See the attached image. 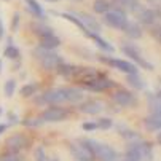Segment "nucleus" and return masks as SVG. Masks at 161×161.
<instances>
[{"label":"nucleus","mask_w":161,"mask_h":161,"mask_svg":"<svg viewBox=\"0 0 161 161\" xmlns=\"http://www.w3.org/2000/svg\"><path fill=\"white\" fill-rule=\"evenodd\" d=\"M148 3L153 5L155 8H159V0H148Z\"/></svg>","instance_id":"41"},{"label":"nucleus","mask_w":161,"mask_h":161,"mask_svg":"<svg viewBox=\"0 0 161 161\" xmlns=\"http://www.w3.org/2000/svg\"><path fill=\"white\" fill-rule=\"evenodd\" d=\"M3 56H5L7 59H19L21 51H19V48H16L14 45L11 43V45H8V47L3 50Z\"/></svg>","instance_id":"29"},{"label":"nucleus","mask_w":161,"mask_h":161,"mask_svg":"<svg viewBox=\"0 0 161 161\" xmlns=\"http://www.w3.org/2000/svg\"><path fill=\"white\" fill-rule=\"evenodd\" d=\"M2 112H3V110H2V107H0V115H2Z\"/></svg>","instance_id":"47"},{"label":"nucleus","mask_w":161,"mask_h":161,"mask_svg":"<svg viewBox=\"0 0 161 161\" xmlns=\"http://www.w3.org/2000/svg\"><path fill=\"white\" fill-rule=\"evenodd\" d=\"M148 105H150V110L152 113H159V94H148Z\"/></svg>","instance_id":"30"},{"label":"nucleus","mask_w":161,"mask_h":161,"mask_svg":"<svg viewBox=\"0 0 161 161\" xmlns=\"http://www.w3.org/2000/svg\"><path fill=\"white\" fill-rule=\"evenodd\" d=\"M31 144V139L24 134H13L5 141V148L10 153H21L24 148H27Z\"/></svg>","instance_id":"6"},{"label":"nucleus","mask_w":161,"mask_h":161,"mask_svg":"<svg viewBox=\"0 0 161 161\" xmlns=\"http://www.w3.org/2000/svg\"><path fill=\"white\" fill-rule=\"evenodd\" d=\"M81 128L85 131H94V129H97V123L96 121H86V123L81 125Z\"/></svg>","instance_id":"37"},{"label":"nucleus","mask_w":161,"mask_h":161,"mask_svg":"<svg viewBox=\"0 0 161 161\" xmlns=\"http://www.w3.org/2000/svg\"><path fill=\"white\" fill-rule=\"evenodd\" d=\"M70 155H72L77 161H93V159H94L93 152H91V148L85 144V141L72 142V144H70Z\"/></svg>","instance_id":"9"},{"label":"nucleus","mask_w":161,"mask_h":161,"mask_svg":"<svg viewBox=\"0 0 161 161\" xmlns=\"http://www.w3.org/2000/svg\"><path fill=\"white\" fill-rule=\"evenodd\" d=\"M110 8H112V3L108 2V0H94V2H93V10L97 14H104Z\"/></svg>","instance_id":"25"},{"label":"nucleus","mask_w":161,"mask_h":161,"mask_svg":"<svg viewBox=\"0 0 161 161\" xmlns=\"http://www.w3.org/2000/svg\"><path fill=\"white\" fill-rule=\"evenodd\" d=\"M123 32H125V35H126L128 38H131V40H139V38L142 37V34H144V31H142V27H141L139 22L129 21V19H128V22H126V26L123 27Z\"/></svg>","instance_id":"15"},{"label":"nucleus","mask_w":161,"mask_h":161,"mask_svg":"<svg viewBox=\"0 0 161 161\" xmlns=\"http://www.w3.org/2000/svg\"><path fill=\"white\" fill-rule=\"evenodd\" d=\"M38 89H40V85L38 83H27V85H24V86L19 89V94L22 97H31V96L37 94Z\"/></svg>","instance_id":"24"},{"label":"nucleus","mask_w":161,"mask_h":161,"mask_svg":"<svg viewBox=\"0 0 161 161\" xmlns=\"http://www.w3.org/2000/svg\"><path fill=\"white\" fill-rule=\"evenodd\" d=\"M5 129H7V125H0V134L5 132Z\"/></svg>","instance_id":"42"},{"label":"nucleus","mask_w":161,"mask_h":161,"mask_svg":"<svg viewBox=\"0 0 161 161\" xmlns=\"http://www.w3.org/2000/svg\"><path fill=\"white\" fill-rule=\"evenodd\" d=\"M51 161H61V159H59V158H53Z\"/></svg>","instance_id":"46"},{"label":"nucleus","mask_w":161,"mask_h":161,"mask_svg":"<svg viewBox=\"0 0 161 161\" xmlns=\"http://www.w3.org/2000/svg\"><path fill=\"white\" fill-rule=\"evenodd\" d=\"M85 144L91 148L94 158H99L101 161H118V153L110 145L102 144L96 139H85Z\"/></svg>","instance_id":"2"},{"label":"nucleus","mask_w":161,"mask_h":161,"mask_svg":"<svg viewBox=\"0 0 161 161\" xmlns=\"http://www.w3.org/2000/svg\"><path fill=\"white\" fill-rule=\"evenodd\" d=\"M45 2H48V3H56L58 0H45Z\"/></svg>","instance_id":"43"},{"label":"nucleus","mask_w":161,"mask_h":161,"mask_svg":"<svg viewBox=\"0 0 161 161\" xmlns=\"http://www.w3.org/2000/svg\"><path fill=\"white\" fill-rule=\"evenodd\" d=\"M126 81L132 86V88H136V89H145V81L137 75V74H129V75H126Z\"/></svg>","instance_id":"26"},{"label":"nucleus","mask_w":161,"mask_h":161,"mask_svg":"<svg viewBox=\"0 0 161 161\" xmlns=\"http://www.w3.org/2000/svg\"><path fill=\"white\" fill-rule=\"evenodd\" d=\"M14 89H16V80L10 78L5 81V86H3V91H5V96L7 97H11L14 94Z\"/></svg>","instance_id":"31"},{"label":"nucleus","mask_w":161,"mask_h":161,"mask_svg":"<svg viewBox=\"0 0 161 161\" xmlns=\"http://www.w3.org/2000/svg\"><path fill=\"white\" fill-rule=\"evenodd\" d=\"M19 22H21V14L14 13L13 19H11V32H18L19 31Z\"/></svg>","instance_id":"35"},{"label":"nucleus","mask_w":161,"mask_h":161,"mask_svg":"<svg viewBox=\"0 0 161 161\" xmlns=\"http://www.w3.org/2000/svg\"><path fill=\"white\" fill-rule=\"evenodd\" d=\"M112 99L120 107H136L137 105V96L134 93H131V91H126V89H118L112 96Z\"/></svg>","instance_id":"12"},{"label":"nucleus","mask_w":161,"mask_h":161,"mask_svg":"<svg viewBox=\"0 0 161 161\" xmlns=\"http://www.w3.org/2000/svg\"><path fill=\"white\" fill-rule=\"evenodd\" d=\"M31 27H32V32H34L38 38H43V37H48V35H53V34H54V31H53L50 26L43 24V22H34Z\"/></svg>","instance_id":"21"},{"label":"nucleus","mask_w":161,"mask_h":161,"mask_svg":"<svg viewBox=\"0 0 161 161\" xmlns=\"http://www.w3.org/2000/svg\"><path fill=\"white\" fill-rule=\"evenodd\" d=\"M137 147H139V150H141L142 161H153V147L148 142L139 139L137 141Z\"/></svg>","instance_id":"22"},{"label":"nucleus","mask_w":161,"mask_h":161,"mask_svg":"<svg viewBox=\"0 0 161 161\" xmlns=\"http://www.w3.org/2000/svg\"><path fill=\"white\" fill-rule=\"evenodd\" d=\"M34 158H35V161H47V152H45V148L37 147L34 152Z\"/></svg>","instance_id":"33"},{"label":"nucleus","mask_w":161,"mask_h":161,"mask_svg":"<svg viewBox=\"0 0 161 161\" xmlns=\"http://www.w3.org/2000/svg\"><path fill=\"white\" fill-rule=\"evenodd\" d=\"M2 69H3V64H2V61H0V72H2Z\"/></svg>","instance_id":"45"},{"label":"nucleus","mask_w":161,"mask_h":161,"mask_svg":"<svg viewBox=\"0 0 161 161\" xmlns=\"http://www.w3.org/2000/svg\"><path fill=\"white\" fill-rule=\"evenodd\" d=\"M0 161H22V156L19 153H2L0 155Z\"/></svg>","instance_id":"32"},{"label":"nucleus","mask_w":161,"mask_h":161,"mask_svg":"<svg viewBox=\"0 0 161 161\" xmlns=\"http://www.w3.org/2000/svg\"><path fill=\"white\" fill-rule=\"evenodd\" d=\"M58 14H59L62 19H65V21H69V22H72L74 26H77V27H78V29H80L83 34H86V29H85V26H83L81 22L78 21V18H75L72 13H58Z\"/></svg>","instance_id":"28"},{"label":"nucleus","mask_w":161,"mask_h":161,"mask_svg":"<svg viewBox=\"0 0 161 161\" xmlns=\"http://www.w3.org/2000/svg\"><path fill=\"white\" fill-rule=\"evenodd\" d=\"M26 126H42L43 125V120L38 117V118H31V120H26V121H22Z\"/></svg>","instance_id":"36"},{"label":"nucleus","mask_w":161,"mask_h":161,"mask_svg":"<svg viewBox=\"0 0 161 161\" xmlns=\"http://www.w3.org/2000/svg\"><path fill=\"white\" fill-rule=\"evenodd\" d=\"M88 38H91V40H93L96 45H97V47L101 48V50H104V53H113L115 51V48H113V45H110L105 38H102L99 34H91V32H86L85 34Z\"/></svg>","instance_id":"18"},{"label":"nucleus","mask_w":161,"mask_h":161,"mask_svg":"<svg viewBox=\"0 0 161 161\" xmlns=\"http://www.w3.org/2000/svg\"><path fill=\"white\" fill-rule=\"evenodd\" d=\"M83 101V91L78 88H70V86H62V88H54L48 89L43 94H40L35 99V104L38 105H58V104H78Z\"/></svg>","instance_id":"1"},{"label":"nucleus","mask_w":161,"mask_h":161,"mask_svg":"<svg viewBox=\"0 0 161 161\" xmlns=\"http://www.w3.org/2000/svg\"><path fill=\"white\" fill-rule=\"evenodd\" d=\"M99 61L110 65V67L118 69V70L125 72L126 75L137 74V65L134 62H129V61H125V59H117V58H105V56H99Z\"/></svg>","instance_id":"7"},{"label":"nucleus","mask_w":161,"mask_h":161,"mask_svg":"<svg viewBox=\"0 0 161 161\" xmlns=\"http://www.w3.org/2000/svg\"><path fill=\"white\" fill-rule=\"evenodd\" d=\"M112 86H113V81H112V80H108V78H105V75H104V77H101V78H97V80H94V81L85 83V88H86V89H89V91H94V93L107 91V89H110Z\"/></svg>","instance_id":"14"},{"label":"nucleus","mask_w":161,"mask_h":161,"mask_svg":"<svg viewBox=\"0 0 161 161\" xmlns=\"http://www.w3.org/2000/svg\"><path fill=\"white\" fill-rule=\"evenodd\" d=\"M144 123H145V128L150 132H158L161 129V115L159 113H150L144 120Z\"/></svg>","instance_id":"20"},{"label":"nucleus","mask_w":161,"mask_h":161,"mask_svg":"<svg viewBox=\"0 0 161 161\" xmlns=\"http://www.w3.org/2000/svg\"><path fill=\"white\" fill-rule=\"evenodd\" d=\"M96 123H97V128L99 129H110L113 126V121L110 118H99Z\"/></svg>","instance_id":"34"},{"label":"nucleus","mask_w":161,"mask_h":161,"mask_svg":"<svg viewBox=\"0 0 161 161\" xmlns=\"http://www.w3.org/2000/svg\"><path fill=\"white\" fill-rule=\"evenodd\" d=\"M69 2H74V3H78V2H83V0H69Z\"/></svg>","instance_id":"44"},{"label":"nucleus","mask_w":161,"mask_h":161,"mask_svg":"<svg viewBox=\"0 0 161 161\" xmlns=\"http://www.w3.org/2000/svg\"><path fill=\"white\" fill-rule=\"evenodd\" d=\"M34 56L38 59L40 65L45 69V70H58V67L64 62L62 58L54 53V51H50V50H43V48H37L34 50Z\"/></svg>","instance_id":"3"},{"label":"nucleus","mask_w":161,"mask_h":161,"mask_svg":"<svg viewBox=\"0 0 161 161\" xmlns=\"http://www.w3.org/2000/svg\"><path fill=\"white\" fill-rule=\"evenodd\" d=\"M137 141L129 142V145H128V148L125 152V161H142L141 150H139V147H137Z\"/></svg>","instance_id":"19"},{"label":"nucleus","mask_w":161,"mask_h":161,"mask_svg":"<svg viewBox=\"0 0 161 161\" xmlns=\"http://www.w3.org/2000/svg\"><path fill=\"white\" fill-rule=\"evenodd\" d=\"M5 37V27H3V22H2V19H0V40H2Z\"/></svg>","instance_id":"40"},{"label":"nucleus","mask_w":161,"mask_h":161,"mask_svg":"<svg viewBox=\"0 0 161 161\" xmlns=\"http://www.w3.org/2000/svg\"><path fill=\"white\" fill-rule=\"evenodd\" d=\"M102 108H104V104L97 99H88L78 105V110L86 115H97L102 112Z\"/></svg>","instance_id":"13"},{"label":"nucleus","mask_w":161,"mask_h":161,"mask_svg":"<svg viewBox=\"0 0 161 161\" xmlns=\"http://www.w3.org/2000/svg\"><path fill=\"white\" fill-rule=\"evenodd\" d=\"M136 13L142 26H153L159 22V8H139Z\"/></svg>","instance_id":"11"},{"label":"nucleus","mask_w":161,"mask_h":161,"mask_svg":"<svg viewBox=\"0 0 161 161\" xmlns=\"http://www.w3.org/2000/svg\"><path fill=\"white\" fill-rule=\"evenodd\" d=\"M75 18H78V21L81 22V24L85 26L86 32H91V34H101L102 31V24L94 18V16H91L89 13H85V11H75L72 13Z\"/></svg>","instance_id":"8"},{"label":"nucleus","mask_w":161,"mask_h":161,"mask_svg":"<svg viewBox=\"0 0 161 161\" xmlns=\"http://www.w3.org/2000/svg\"><path fill=\"white\" fill-rule=\"evenodd\" d=\"M8 118H10V125H16V123H18V115H16V113L10 112V113H8Z\"/></svg>","instance_id":"39"},{"label":"nucleus","mask_w":161,"mask_h":161,"mask_svg":"<svg viewBox=\"0 0 161 161\" xmlns=\"http://www.w3.org/2000/svg\"><path fill=\"white\" fill-rule=\"evenodd\" d=\"M121 51H123L126 56H129V59H132L136 65H141L142 69H145V70H148V72H152L153 69H155L153 64L148 62V61L142 56V53L139 51V48H137L136 45L126 43V45H123V47H121Z\"/></svg>","instance_id":"5"},{"label":"nucleus","mask_w":161,"mask_h":161,"mask_svg":"<svg viewBox=\"0 0 161 161\" xmlns=\"http://www.w3.org/2000/svg\"><path fill=\"white\" fill-rule=\"evenodd\" d=\"M77 65H72V64H61L59 67H58V74L61 75V77H64V78H67V80H74V77H75V74H77Z\"/></svg>","instance_id":"23"},{"label":"nucleus","mask_w":161,"mask_h":161,"mask_svg":"<svg viewBox=\"0 0 161 161\" xmlns=\"http://www.w3.org/2000/svg\"><path fill=\"white\" fill-rule=\"evenodd\" d=\"M67 117H69V112L65 108L53 105L45 110L40 118L43 120V123H58V121H64Z\"/></svg>","instance_id":"10"},{"label":"nucleus","mask_w":161,"mask_h":161,"mask_svg":"<svg viewBox=\"0 0 161 161\" xmlns=\"http://www.w3.org/2000/svg\"><path fill=\"white\" fill-rule=\"evenodd\" d=\"M102 22L112 29L123 31V27L128 22V14H126V11H123L120 8H110L107 13L102 14Z\"/></svg>","instance_id":"4"},{"label":"nucleus","mask_w":161,"mask_h":161,"mask_svg":"<svg viewBox=\"0 0 161 161\" xmlns=\"http://www.w3.org/2000/svg\"><path fill=\"white\" fill-rule=\"evenodd\" d=\"M159 29H161V27H159V22H156L155 27L152 29V35L156 38V42H158V43H159V40H161V37H159Z\"/></svg>","instance_id":"38"},{"label":"nucleus","mask_w":161,"mask_h":161,"mask_svg":"<svg viewBox=\"0 0 161 161\" xmlns=\"http://www.w3.org/2000/svg\"><path fill=\"white\" fill-rule=\"evenodd\" d=\"M38 40H40L38 47L43 48V50H50V51H53V50H56V48L61 47V38H59L56 34L48 35V37H43V38H38Z\"/></svg>","instance_id":"16"},{"label":"nucleus","mask_w":161,"mask_h":161,"mask_svg":"<svg viewBox=\"0 0 161 161\" xmlns=\"http://www.w3.org/2000/svg\"><path fill=\"white\" fill-rule=\"evenodd\" d=\"M24 2H26L27 10L31 11V14H32L34 18H37V19H40V21L47 19V13H45L43 7L37 2V0H24Z\"/></svg>","instance_id":"17"},{"label":"nucleus","mask_w":161,"mask_h":161,"mask_svg":"<svg viewBox=\"0 0 161 161\" xmlns=\"http://www.w3.org/2000/svg\"><path fill=\"white\" fill-rule=\"evenodd\" d=\"M118 129H120V134H121V137H125L126 141H129V142H134V141H137V139H141V136L137 134V132H134L132 129H128L126 126H123V125H120L118 126Z\"/></svg>","instance_id":"27"}]
</instances>
